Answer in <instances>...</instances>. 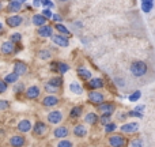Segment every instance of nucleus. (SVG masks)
Returning a JSON list of instances; mask_svg holds the SVG:
<instances>
[{
    "label": "nucleus",
    "mask_w": 155,
    "mask_h": 147,
    "mask_svg": "<svg viewBox=\"0 0 155 147\" xmlns=\"http://www.w3.org/2000/svg\"><path fill=\"white\" fill-rule=\"evenodd\" d=\"M46 120H48L49 124H60L63 121V113L60 110H51L46 116Z\"/></svg>",
    "instance_id": "9"
},
{
    "label": "nucleus",
    "mask_w": 155,
    "mask_h": 147,
    "mask_svg": "<svg viewBox=\"0 0 155 147\" xmlns=\"http://www.w3.org/2000/svg\"><path fill=\"white\" fill-rule=\"evenodd\" d=\"M52 41H53L56 45L61 46V48H67V46L70 45V41H68V38L65 37V35H63V34L52 35Z\"/></svg>",
    "instance_id": "15"
},
{
    "label": "nucleus",
    "mask_w": 155,
    "mask_h": 147,
    "mask_svg": "<svg viewBox=\"0 0 155 147\" xmlns=\"http://www.w3.org/2000/svg\"><path fill=\"white\" fill-rule=\"evenodd\" d=\"M51 71H52V72H57V71H59V63H57V62H52L51 63Z\"/></svg>",
    "instance_id": "45"
},
{
    "label": "nucleus",
    "mask_w": 155,
    "mask_h": 147,
    "mask_svg": "<svg viewBox=\"0 0 155 147\" xmlns=\"http://www.w3.org/2000/svg\"><path fill=\"white\" fill-rule=\"evenodd\" d=\"M76 74H78V78L84 80V82H87V80L91 79V71L86 67H79L76 70Z\"/></svg>",
    "instance_id": "17"
},
{
    "label": "nucleus",
    "mask_w": 155,
    "mask_h": 147,
    "mask_svg": "<svg viewBox=\"0 0 155 147\" xmlns=\"http://www.w3.org/2000/svg\"><path fill=\"white\" fill-rule=\"evenodd\" d=\"M8 90V85L3 79H0V94H4Z\"/></svg>",
    "instance_id": "39"
},
{
    "label": "nucleus",
    "mask_w": 155,
    "mask_h": 147,
    "mask_svg": "<svg viewBox=\"0 0 155 147\" xmlns=\"http://www.w3.org/2000/svg\"><path fill=\"white\" fill-rule=\"evenodd\" d=\"M86 87H87L90 91L99 90V89L104 87V79H101V78H91L90 80L86 82Z\"/></svg>",
    "instance_id": "10"
},
{
    "label": "nucleus",
    "mask_w": 155,
    "mask_h": 147,
    "mask_svg": "<svg viewBox=\"0 0 155 147\" xmlns=\"http://www.w3.org/2000/svg\"><path fill=\"white\" fill-rule=\"evenodd\" d=\"M21 40H22V35L19 34V33H14V34H11V37H10V41L11 42H21Z\"/></svg>",
    "instance_id": "37"
},
{
    "label": "nucleus",
    "mask_w": 155,
    "mask_h": 147,
    "mask_svg": "<svg viewBox=\"0 0 155 147\" xmlns=\"http://www.w3.org/2000/svg\"><path fill=\"white\" fill-rule=\"evenodd\" d=\"M8 143L11 147H25L26 146V138H25V135H12Z\"/></svg>",
    "instance_id": "12"
},
{
    "label": "nucleus",
    "mask_w": 155,
    "mask_h": 147,
    "mask_svg": "<svg viewBox=\"0 0 155 147\" xmlns=\"http://www.w3.org/2000/svg\"><path fill=\"white\" fill-rule=\"evenodd\" d=\"M21 8H22V3L16 2V0H12V2H10L7 10L11 11V12H18V11H21Z\"/></svg>",
    "instance_id": "26"
},
{
    "label": "nucleus",
    "mask_w": 155,
    "mask_h": 147,
    "mask_svg": "<svg viewBox=\"0 0 155 147\" xmlns=\"http://www.w3.org/2000/svg\"><path fill=\"white\" fill-rule=\"evenodd\" d=\"M51 85H53L54 87H57V89H61V86H63V78L61 76H53V78H51V79L48 80Z\"/></svg>",
    "instance_id": "29"
},
{
    "label": "nucleus",
    "mask_w": 155,
    "mask_h": 147,
    "mask_svg": "<svg viewBox=\"0 0 155 147\" xmlns=\"http://www.w3.org/2000/svg\"><path fill=\"white\" fill-rule=\"evenodd\" d=\"M116 109H117V106H116L114 102H102V104H99L98 106H97V110H98L99 116L101 115H106V116H112L113 113L116 112Z\"/></svg>",
    "instance_id": "4"
},
{
    "label": "nucleus",
    "mask_w": 155,
    "mask_h": 147,
    "mask_svg": "<svg viewBox=\"0 0 155 147\" xmlns=\"http://www.w3.org/2000/svg\"><path fill=\"white\" fill-rule=\"evenodd\" d=\"M56 147H74V143L68 139H61L60 142H57Z\"/></svg>",
    "instance_id": "33"
},
{
    "label": "nucleus",
    "mask_w": 155,
    "mask_h": 147,
    "mask_svg": "<svg viewBox=\"0 0 155 147\" xmlns=\"http://www.w3.org/2000/svg\"><path fill=\"white\" fill-rule=\"evenodd\" d=\"M33 5H34V7H40V5H42V0H33Z\"/></svg>",
    "instance_id": "49"
},
{
    "label": "nucleus",
    "mask_w": 155,
    "mask_h": 147,
    "mask_svg": "<svg viewBox=\"0 0 155 147\" xmlns=\"http://www.w3.org/2000/svg\"><path fill=\"white\" fill-rule=\"evenodd\" d=\"M140 97H142V93H140L139 90H136V91H134V93L129 95V101L131 102H137L140 99Z\"/></svg>",
    "instance_id": "34"
},
{
    "label": "nucleus",
    "mask_w": 155,
    "mask_h": 147,
    "mask_svg": "<svg viewBox=\"0 0 155 147\" xmlns=\"http://www.w3.org/2000/svg\"><path fill=\"white\" fill-rule=\"evenodd\" d=\"M5 23H7V26H10V27H18V26H21V23H22V16L11 15L5 19Z\"/></svg>",
    "instance_id": "18"
},
{
    "label": "nucleus",
    "mask_w": 155,
    "mask_h": 147,
    "mask_svg": "<svg viewBox=\"0 0 155 147\" xmlns=\"http://www.w3.org/2000/svg\"><path fill=\"white\" fill-rule=\"evenodd\" d=\"M38 57H40L41 60H49L52 57V55L49 51H41L40 53H38Z\"/></svg>",
    "instance_id": "36"
},
{
    "label": "nucleus",
    "mask_w": 155,
    "mask_h": 147,
    "mask_svg": "<svg viewBox=\"0 0 155 147\" xmlns=\"http://www.w3.org/2000/svg\"><path fill=\"white\" fill-rule=\"evenodd\" d=\"M41 104L45 108H54L60 104V98L57 95H51V94H48V95H45L41 99Z\"/></svg>",
    "instance_id": "7"
},
{
    "label": "nucleus",
    "mask_w": 155,
    "mask_h": 147,
    "mask_svg": "<svg viewBox=\"0 0 155 147\" xmlns=\"http://www.w3.org/2000/svg\"><path fill=\"white\" fill-rule=\"evenodd\" d=\"M44 89H45V91L48 94H51V95H56L57 93L60 91V89H57V87H54L53 85H51L49 82H46L45 83V86H44Z\"/></svg>",
    "instance_id": "27"
},
{
    "label": "nucleus",
    "mask_w": 155,
    "mask_h": 147,
    "mask_svg": "<svg viewBox=\"0 0 155 147\" xmlns=\"http://www.w3.org/2000/svg\"><path fill=\"white\" fill-rule=\"evenodd\" d=\"M116 129H117V124L112 121L110 124H107V125L105 127V134H110V135H112L113 132L116 131Z\"/></svg>",
    "instance_id": "32"
},
{
    "label": "nucleus",
    "mask_w": 155,
    "mask_h": 147,
    "mask_svg": "<svg viewBox=\"0 0 155 147\" xmlns=\"http://www.w3.org/2000/svg\"><path fill=\"white\" fill-rule=\"evenodd\" d=\"M54 27H56V30H57V32H60L63 35H65V37H67V35H68V37H70V35H71L70 30H68L67 27L64 26V25H61V23H56V25H54Z\"/></svg>",
    "instance_id": "30"
},
{
    "label": "nucleus",
    "mask_w": 155,
    "mask_h": 147,
    "mask_svg": "<svg viewBox=\"0 0 155 147\" xmlns=\"http://www.w3.org/2000/svg\"><path fill=\"white\" fill-rule=\"evenodd\" d=\"M68 71H70V65H68L67 63H59V71H57V72L67 74Z\"/></svg>",
    "instance_id": "35"
},
{
    "label": "nucleus",
    "mask_w": 155,
    "mask_h": 147,
    "mask_svg": "<svg viewBox=\"0 0 155 147\" xmlns=\"http://www.w3.org/2000/svg\"><path fill=\"white\" fill-rule=\"evenodd\" d=\"M48 131H49V127H48V124H45L44 121H35L31 128V134H33V136H35V138L46 136Z\"/></svg>",
    "instance_id": "3"
},
{
    "label": "nucleus",
    "mask_w": 155,
    "mask_h": 147,
    "mask_svg": "<svg viewBox=\"0 0 155 147\" xmlns=\"http://www.w3.org/2000/svg\"><path fill=\"white\" fill-rule=\"evenodd\" d=\"M154 7V0H142V10L144 12H150Z\"/></svg>",
    "instance_id": "28"
},
{
    "label": "nucleus",
    "mask_w": 155,
    "mask_h": 147,
    "mask_svg": "<svg viewBox=\"0 0 155 147\" xmlns=\"http://www.w3.org/2000/svg\"><path fill=\"white\" fill-rule=\"evenodd\" d=\"M18 79H19V75H16L15 72H10L5 75L3 80H4L7 85H15V83L18 82Z\"/></svg>",
    "instance_id": "24"
},
{
    "label": "nucleus",
    "mask_w": 155,
    "mask_h": 147,
    "mask_svg": "<svg viewBox=\"0 0 155 147\" xmlns=\"http://www.w3.org/2000/svg\"><path fill=\"white\" fill-rule=\"evenodd\" d=\"M144 109H146L144 105H137L134 110H136V112H139V113H143V112H144Z\"/></svg>",
    "instance_id": "46"
},
{
    "label": "nucleus",
    "mask_w": 155,
    "mask_h": 147,
    "mask_svg": "<svg viewBox=\"0 0 155 147\" xmlns=\"http://www.w3.org/2000/svg\"><path fill=\"white\" fill-rule=\"evenodd\" d=\"M98 119H99V116L95 112H88L84 116V123L90 124V125H97L98 124Z\"/></svg>",
    "instance_id": "19"
},
{
    "label": "nucleus",
    "mask_w": 155,
    "mask_h": 147,
    "mask_svg": "<svg viewBox=\"0 0 155 147\" xmlns=\"http://www.w3.org/2000/svg\"><path fill=\"white\" fill-rule=\"evenodd\" d=\"M27 65L25 64L23 62H21V60H16V62H14V67H12V72H15L16 75H19V76H22V75H26L27 74Z\"/></svg>",
    "instance_id": "13"
},
{
    "label": "nucleus",
    "mask_w": 155,
    "mask_h": 147,
    "mask_svg": "<svg viewBox=\"0 0 155 147\" xmlns=\"http://www.w3.org/2000/svg\"><path fill=\"white\" fill-rule=\"evenodd\" d=\"M52 34H53V30H52V27L48 26V25H44V26L38 27V35H40V37L48 38V37H52Z\"/></svg>",
    "instance_id": "21"
},
{
    "label": "nucleus",
    "mask_w": 155,
    "mask_h": 147,
    "mask_svg": "<svg viewBox=\"0 0 155 147\" xmlns=\"http://www.w3.org/2000/svg\"><path fill=\"white\" fill-rule=\"evenodd\" d=\"M107 143H109L110 147H127L129 145L128 139L121 134H112L109 140H107Z\"/></svg>",
    "instance_id": "2"
},
{
    "label": "nucleus",
    "mask_w": 155,
    "mask_h": 147,
    "mask_svg": "<svg viewBox=\"0 0 155 147\" xmlns=\"http://www.w3.org/2000/svg\"><path fill=\"white\" fill-rule=\"evenodd\" d=\"M75 25L78 27H82V22H75Z\"/></svg>",
    "instance_id": "50"
},
{
    "label": "nucleus",
    "mask_w": 155,
    "mask_h": 147,
    "mask_svg": "<svg viewBox=\"0 0 155 147\" xmlns=\"http://www.w3.org/2000/svg\"><path fill=\"white\" fill-rule=\"evenodd\" d=\"M52 19H53L54 22H57V23H60L61 22V16L57 15V14H53V16H52Z\"/></svg>",
    "instance_id": "47"
},
{
    "label": "nucleus",
    "mask_w": 155,
    "mask_h": 147,
    "mask_svg": "<svg viewBox=\"0 0 155 147\" xmlns=\"http://www.w3.org/2000/svg\"><path fill=\"white\" fill-rule=\"evenodd\" d=\"M59 2H68V0H59Z\"/></svg>",
    "instance_id": "53"
},
{
    "label": "nucleus",
    "mask_w": 155,
    "mask_h": 147,
    "mask_svg": "<svg viewBox=\"0 0 155 147\" xmlns=\"http://www.w3.org/2000/svg\"><path fill=\"white\" fill-rule=\"evenodd\" d=\"M137 131H139V123H136V121H129V123H125L120 127L121 134H135Z\"/></svg>",
    "instance_id": "8"
},
{
    "label": "nucleus",
    "mask_w": 155,
    "mask_h": 147,
    "mask_svg": "<svg viewBox=\"0 0 155 147\" xmlns=\"http://www.w3.org/2000/svg\"><path fill=\"white\" fill-rule=\"evenodd\" d=\"M16 128H18V131L21 132V134H27V132L31 131L33 124H31V121H30V120H27V119H23V120H21L18 123Z\"/></svg>",
    "instance_id": "14"
},
{
    "label": "nucleus",
    "mask_w": 155,
    "mask_h": 147,
    "mask_svg": "<svg viewBox=\"0 0 155 147\" xmlns=\"http://www.w3.org/2000/svg\"><path fill=\"white\" fill-rule=\"evenodd\" d=\"M33 23H34V26L41 27L46 23V18L42 14H34V15H33Z\"/></svg>",
    "instance_id": "22"
},
{
    "label": "nucleus",
    "mask_w": 155,
    "mask_h": 147,
    "mask_svg": "<svg viewBox=\"0 0 155 147\" xmlns=\"http://www.w3.org/2000/svg\"><path fill=\"white\" fill-rule=\"evenodd\" d=\"M68 135H70V128L67 125H57L53 129V136L57 139H67Z\"/></svg>",
    "instance_id": "11"
},
{
    "label": "nucleus",
    "mask_w": 155,
    "mask_h": 147,
    "mask_svg": "<svg viewBox=\"0 0 155 147\" xmlns=\"http://www.w3.org/2000/svg\"><path fill=\"white\" fill-rule=\"evenodd\" d=\"M14 90H15L16 94L23 93V91H25V85H23V83H18V85L15 86V89H14Z\"/></svg>",
    "instance_id": "42"
},
{
    "label": "nucleus",
    "mask_w": 155,
    "mask_h": 147,
    "mask_svg": "<svg viewBox=\"0 0 155 147\" xmlns=\"http://www.w3.org/2000/svg\"><path fill=\"white\" fill-rule=\"evenodd\" d=\"M147 71H148L147 64L144 62H142V60H136V62H134L131 64V74L136 78L144 76L147 74Z\"/></svg>",
    "instance_id": "1"
},
{
    "label": "nucleus",
    "mask_w": 155,
    "mask_h": 147,
    "mask_svg": "<svg viewBox=\"0 0 155 147\" xmlns=\"http://www.w3.org/2000/svg\"><path fill=\"white\" fill-rule=\"evenodd\" d=\"M72 134L75 135L76 138H84L86 135H87V128H86V125H83V124H76L72 129Z\"/></svg>",
    "instance_id": "20"
},
{
    "label": "nucleus",
    "mask_w": 155,
    "mask_h": 147,
    "mask_svg": "<svg viewBox=\"0 0 155 147\" xmlns=\"http://www.w3.org/2000/svg\"><path fill=\"white\" fill-rule=\"evenodd\" d=\"M70 91H72L74 94H78V95H80V94L83 93V86L80 85V83H78V82H72L70 85Z\"/></svg>",
    "instance_id": "25"
},
{
    "label": "nucleus",
    "mask_w": 155,
    "mask_h": 147,
    "mask_svg": "<svg viewBox=\"0 0 155 147\" xmlns=\"http://www.w3.org/2000/svg\"><path fill=\"white\" fill-rule=\"evenodd\" d=\"M2 29H3V25H2V23H0V30H2Z\"/></svg>",
    "instance_id": "52"
},
{
    "label": "nucleus",
    "mask_w": 155,
    "mask_h": 147,
    "mask_svg": "<svg viewBox=\"0 0 155 147\" xmlns=\"http://www.w3.org/2000/svg\"><path fill=\"white\" fill-rule=\"evenodd\" d=\"M88 102L93 105H97L98 106L99 104H102V102H105V95L101 93V91L98 90H93V91H88Z\"/></svg>",
    "instance_id": "5"
},
{
    "label": "nucleus",
    "mask_w": 155,
    "mask_h": 147,
    "mask_svg": "<svg viewBox=\"0 0 155 147\" xmlns=\"http://www.w3.org/2000/svg\"><path fill=\"white\" fill-rule=\"evenodd\" d=\"M116 83H117L118 86H121V87H123V86H125V82H124V79H120V78H117V79H116Z\"/></svg>",
    "instance_id": "48"
},
{
    "label": "nucleus",
    "mask_w": 155,
    "mask_h": 147,
    "mask_svg": "<svg viewBox=\"0 0 155 147\" xmlns=\"http://www.w3.org/2000/svg\"><path fill=\"white\" fill-rule=\"evenodd\" d=\"M0 51H2L3 55H11L15 52V44L11 42V41H5V42L2 44L0 46Z\"/></svg>",
    "instance_id": "16"
},
{
    "label": "nucleus",
    "mask_w": 155,
    "mask_h": 147,
    "mask_svg": "<svg viewBox=\"0 0 155 147\" xmlns=\"http://www.w3.org/2000/svg\"><path fill=\"white\" fill-rule=\"evenodd\" d=\"M0 10H2V3H0Z\"/></svg>",
    "instance_id": "54"
},
{
    "label": "nucleus",
    "mask_w": 155,
    "mask_h": 147,
    "mask_svg": "<svg viewBox=\"0 0 155 147\" xmlns=\"http://www.w3.org/2000/svg\"><path fill=\"white\" fill-rule=\"evenodd\" d=\"M41 95V89L38 86H30L25 90V97L30 101H34V99H38Z\"/></svg>",
    "instance_id": "6"
},
{
    "label": "nucleus",
    "mask_w": 155,
    "mask_h": 147,
    "mask_svg": "<svg viewBox=\"0 0 155 147\" xmlns=\"http://www.w3.org/2000/svg\"><path fill=\"white\" fill-rule=\"evenodd\" d=\"M42 5L45 8H53L54 7L53 2H51V0H42Z\"/></svg>",
    "instance_id": "44"
},
{
    "label": "nucleus",
    "mask_w": 155,
    "mask_h": 147,
    "mask_svg": "<svg viewBox=\"0 0 155 147\" xmlns=\"http://www.w3.org/2000/svg\"><path fill=\"white\" fill-rule=\"evenodd\" d=\"M83 113V106L82 105H76L70 110V117L71 119H79Z\"/></svg>",
    "instance_id": "23"
},
{
    "label": "nucleus",
    "mask_w": 155,
    "mask_h": 147,
    "mask_svg": "<svg viewBox=\"0 0 155 147\" xmlns=\"http://www.w3.org/2000/svg\"><path fill=\"white\" fill-rule=\"evenodd\" d=\"M131 147H143V140L139 139V138H137V139H134L131 142Z\"/></svg>",
    "instance_id": "41"
},
{
    "label": "nucleus",
    "mask_w": 155,
    "mask_h": 147,
    "mask_svg": "<svg viewBox=\"0 0 155 147\" xmlns=\"http://www.w3.org/2000/svg\"><path fill=\"white\" fill-rule=\"evenodd\" d=\"M42 15L45 16L46 19H51L52 16H53V14H52V11L49 10V8H44V11H42Z\"/></svg>",
    "instance_id": "43"
},
{
    "label": "nucleus",
    "mask_w": 155,
    "mask_h": 147,
    "mask_svg": "<svg viewBox=\"0 0 155 147\" xmlns=\"http://www.w3.org/2000/svg\"><path fill=\"white\" fill-rule=\"evenodd\" d=\"M16 2H19V3H22V4H23V3L26 2V0H16Z\"/></svg>",
    "instance_id": "51"
},
{
    "label": "nucleus",
    "mask_w": 155,
    "mask_h": 147,
    "mask_svg": "<svg viewBox=\"0 0 155 147\" xmlns=\"http://www.w3.org/2000/svg\"><path fill=\"white\" fill-rule=\"evenodd\" d=\"M98 123H99V124H101V125L106 127V125H107V124H110V123H112V116L101 115V116H99V119H98Z\"/></svg>",
    "instance_id": "31"
},
{
    "label": "nucleus",
    "mask_w": 155,
    "mask_h": 147,
    "mask_svg": "<svg viewBox=\"0 0 155 147\" xmlns=\"http://www.w3.org/2000/svg\"><path fill=\"white\" fill-rule=\"evenodd\" d=\"M10 108V102L7 99H0V110H7Z\"/></svg>",
    "instance_id": "38"
},
{
    "label": "nucleus",
    "mask_w": 155,
    "mask_h": 147,
    "mask_svg": "<svg viewBox=\"0 0 155 147\" xmlns=\"http://www.w3.org/2000/svg\"><path fill=\"white\" fill-rule=\"evenodd\" d=\"M128 117H139V119H143V113H139L136 110H129L128 112Z\"/></svg>",
    "instance_id": "40"
}]
</instances>
